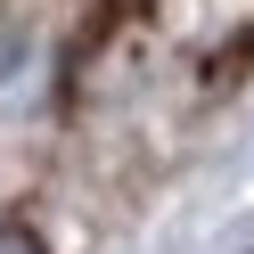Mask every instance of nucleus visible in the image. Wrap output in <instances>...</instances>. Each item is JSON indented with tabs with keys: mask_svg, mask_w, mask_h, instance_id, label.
I'll return each instance as SVG.
<instances>
[{
	"mask_svg": "<svg viewBox=\"0 0 254 254\" xmlns=\"http://www.w3.org/2000/svg\"><path fill=\"white\" fill-rule=\"evenodd\" d=\"M0 254H41V238H25V230H0Z\"/></svg>",
	"mask_w": 254,
	"mask_h": 254,
	"instance_id": "1",
	"label": "nucleus"
}]
</instances>
